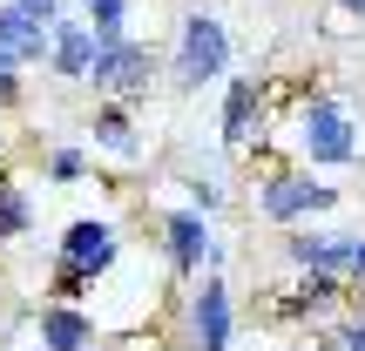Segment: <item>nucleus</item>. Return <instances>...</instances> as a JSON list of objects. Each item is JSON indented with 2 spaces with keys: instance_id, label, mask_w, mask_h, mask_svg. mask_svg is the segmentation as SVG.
<instances>
[{
  "instance_id": "21",
  "label": "nucleus",
  "mask_w": 365,
  "mask_h": 351,
  "mask_svg": "<svg viewBox=\"0 0 365 351\" xmlns=\"http://www.w3.org/2000/svg\"><path fill=\"white\" fill-rule=\"evenodd\" d=\"M339 7H352V14H365V0H339Z\"/></svg>"
},
{
  "instance_id": "17",
  "label": "nucleus",
  "mask_w": 365,
  "mask_h": 351,
  "mask_svg": "<svg viewBox=\"0 0 365 351\" xmlns=\"http://www.w3.org/2000/svg\"><path fill=\"white\" fill-rule=\"evenodd\" d=\"M14 7H27L34 21H54V14H61V0H14Z\"/></svg>"
},
{
  "instance_id": "22",
  "label": "nucleus",
  "mask_w": 365,
  "mask_h": 351,
  "mask_svg": "<svg viewBox=\"0 0 365 351\" xmlns=\"http://www.w3.org/2000/svg\"><path fill=\"white\" fill-rule=\"evenodd\" d=\"M81 351H95V345H81Z\"/></svg>"
},
{
  "instance_id": "12",
  "label": "nucleus",
  "mask_w": 365,
  "mask_h": 351,
  "mask_svg": "<svg viewBox=\"0 0 365 351\" xmlns=\"http://www.w3.org/2000/svg\"><path fill=\"white\" fill-rule=\"evenodd\" d=\"M250 115H257V88H250V81H237L230 102H223V142H230V149L250 135Z\"/></svg>"
},
{
  "instance_id": "16",
  "label": "nucleus",
  "mask_w": 365,
  "mask_h": 351,
  "mask_svg": "<svg viewBox=\"0 0 365 351\" xmlns=\"http://www.w3.org/2000/svg\"><path fill=\"white\" fill-rule=\"evenodd\" d=\"M48 169L61 176V182H75L81 169H88V162H81V149H54V162H48Z\"/></svg>"
},
{
  "instance_id": "20",
  "label": "nucleus",
  "mask_w": 365,
  "mask_h": 351,
  "mask_svg": "<svg viewBox=\"0 0 365 351\" xmlns=\"http://www.w3.org/2000/svg\"><path fill=\"white\" fill-rule=\"evenodd\" d=\"M0 102H14V75H7V68H0Z\"/></svg>"
},
{
  "instance_id": "4",
  "label": "nucleus",
  "mask_w": 365,
  "mask_h": 351,
  "mask_svg": "<svg viewBox=\"0 0 365 351\" xmlns=\"http://www.w3.org/2000/svg\"><path fill=\"white\" fill-rule=\"evenodd\" d=\"M312 209H331V189L312 182V176H277L271 189H264V216L271 223H298V216H312Z\"/></svg>"
},
{
  "instance_id": "8",
  "label": "nucleus",
  "mask_w": 365,
  "mask_h": 351,
  "mask_svg": "<svg viewBox=\"0 0 365 351\" xmlns=\"http://www.w3.org/2000/svg\"><path fill=\"white\" fill-rule=\"evenodd\" d=\"M48 61H54V75L81 81V75H88V61H95V27H61V34L48 41Z\"/></svg>"
},
{
  "instance_id": "3",
  "label": "nucleus",
  "mask_w": 365,
  "mask_h": 351,
  "mask_svg": "<svg viewBox=\"0 0 365 351\" xmlns=\"http://www.w3.org/2000/svg\"><path fill=\"white\" fill-rule=\"evenodd\" d=\"M223 61H230L223 27L203 21V14H190V21H182V48H176V81L182 88H203L210 75H223Z\"/></svg>"
},
{
  "instance_id": "7",
  "label": "nucleus",
  "mask_w": 365,
  "mask_h": 351,
  "mask_svg": "<svg viewBox=\"0 0 365 351\" xmlns=\"http://www.w3.org/2000/svg\"><path fill=\"white\" fill-rule=\"evenodd\" d=\"M196 351H223L230 345V290L217 284V277H210L203 284V298H196Z\"/></svg>"
},
{
  "instance_id": "18",
  "label": "nucleus",
  "mask_w": 365,
  "mask_h": 351,
  "mask_svg": "<svg viewBox=\"0 0 365 351\" xmlns=\"http://www.w3.org/2000/svg\"><path fill=\"white\" fill-rule=\"evenodd\" d=\"M352 277H365V243H352V263H345Z\"/></svg>"
},
{
  "instance_id": "14",
  "label": "nucleus",
  "mask_w": 365,
  "mask_h": 351,
  "mask_svg": "<svg viewBox=\"0 0 365 351\" xmlns=\"http://www.w3.org/2000/svg\"><path fill=\"white\" fill-rule=\"evenodd\" d=\"M81 7H88L95 34H122V7H129V0H81Z\"/></svg>"
},
{
  "instance_id": "11",
  "label": "nucleus",
  "mask_w": 365,
  "mask_h": 351,
  "mask_svg": "<svg viewBox=\"0 0 365 351\" xmlns=\"http://www.w3.org/2000/svg\"><path fill=\"white\" fill-rule=\"evenodd\" d=\"M291 263H304V271L312 277H325V271H339V263H352V243H325V236H298V243H291Z\"/></svg>"
},
{
  "instance_id": "1",
  "label": "nucleus",
  "mask_w": 365,
  "mask_h": 351,
  "mask_svg": "<svg viewBox=\"0 0 365 351\" xmlns=\"http://www.w3.org/2000/svg\"><path fill=\"white\" fill-rule=\"evenodd\" d=\"M81 81H95L108 95H143L149 88V48H135L122 34H95V61H88Z\"/></svg>"
},
{
  "instance_id": "13",
  "label": "nucleus",
  "mask_w": 365,
  "mask_h": 351,
  "mask_svg": "<svg viewBox=\"0 0 365 351\" xmlns=\"http://www.w3.org/2000/svg\"><path fill=\"white\" fill-rule=\"evenodd\" d=\"M27 223H34V209H27L14 189H0V236H21Z\"/></svg>"
},
{
  "instance_id": "19",
  "label": "nucleus",
  "mask_w": 365,
  "mask_h": 351,
  "mask_svg": "<svg viewBox=\"0 0 365 351\" xmlns=\"http://www.w3.org/2000/svg\"><path fill=\"white\" fill-rule=\"evenodd\" d=\"M345 345H352V351H365V325H345Z\"/></svg>"
},
{
  "instance_id": "9",
  "label": "nucleus",
  "mask_w": 365,
  "mask_h": 351,
  "mask_svg": "<svg viewBox=\"0 0 365 351\" xmlns=\"http://www.w3.org/2000/svg\"><path fill=\"white\" fill-rule=\"evenodd\" d=\"M41 345H48V351H81V345H88V311H75V304L41 311Z\"/></svg>"
},
{
  "instance_id": "10",
  "label": "nucleus",
  "mask_w": 365,
  "mask_h": 351,
  "mask_svg": "<svg viewBox=\"0 0 365 351\" xmlns=\"http://www.w3.org/2000/svg\"><path fill=\"white\" fill-rule=\"evenodd\" d=\"M170 257H176V271H203V257H210V236H203V223L190 209L170 216Z\"/></svg>"
},
{
  "instance_id": "6",
  "label": "nucleus",
  "mask_w": 365,
  "mask_h": 351,
  "mask_svg": "<svg viewBox=\"0 0 365 351\" xmlns=\"http://www.w3.org/2000/svg\"><path fill=\"white\" fill-rule=\"evenodd\" d=\"M48 54V21H34L27 7H0V68L41 61Z\"/></svg>"
},
{
  "instance_id": "15",
  "label": "nucleus",
  "mask_w": 365,
  "mask_h": 351,
  "mask_svg": "<svg viewBox=\"0 0 365 351\" xmlns=\"http://www.w3.org/2000/svg\"><path fill=\"white\" fill-rule=\"evenodd\" d=\"M95 135H102L108 149H122V156L135 149V135H129V122H122V115H102V122H95Z\"/></svg>"
},
{
  "instance_id": "5",
  "label": "nucleus",
  "mask_w": 365,
  "mask_h": 351,
  "mask_svg": "<svg viewBox=\"0 0 365 351\" xmlns=\"http://www.w3.org/2000/svg\"><path fill=\"white\" fill-rule=\"evenodd\" d=\"M304 149H312L318 162H352V122H345L339 102H318L312 115H304Z\"/></svg>"
},
{
  "instance_id": "2",
  "label": "nucleus",
  "mask_w": 365,
  "mask_h": 351,
  "mask_svg": "<svg viewBox=\"0 0 365 351\" xmlns=\"http://www.w3.org/2000/svg\"><path fill=\"white\" fill-rule=\"evenodd\" d=\"M115 263V230L108 223H68L61 236V290H81Z\"/></svg>"
}]
</instances>
